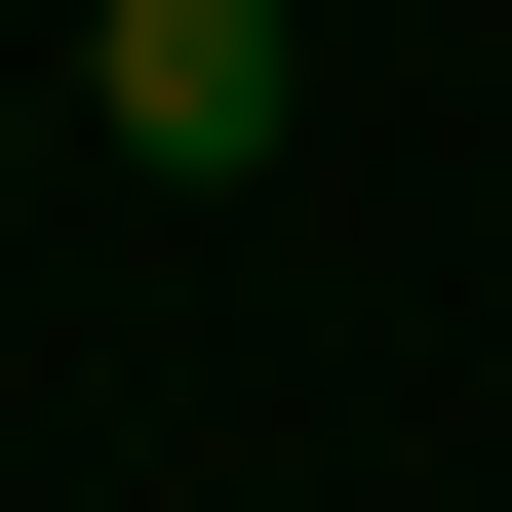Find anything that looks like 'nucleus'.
Wrapping results in <instances>:
<instances>
[{"mask_svg":"<svg viewBox=\"0 0 512 512\" xmlns=\"http://www.w3.org/2000/svg\"><path fill=\"white\" fill-rule=\"evenodd\" d=\"M79 119H119L158 197H237L276 119H316V0H79Z\"/></svg>","mask_w":512,"mask_h":512,"instance_id":"nucleus-1","label":"nucleus"}]
</instances>
